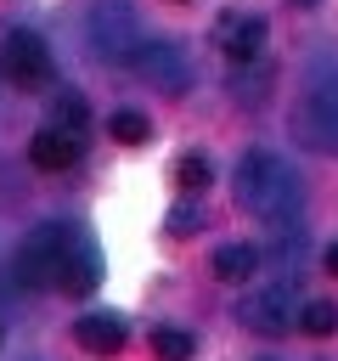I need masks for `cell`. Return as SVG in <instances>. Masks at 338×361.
I'll return each instance as SVG.
<instances>
[{
	"instance_id": "cell-1",
	"label": "cell",
	"mask_w": 338,
	"mask_h": 361,
	"mask_svg": "<svg viewBox=\"0 0 338 361\" xmlns=\"http://www.w3.org/2000/svg\"><path fill=\"white\" fill-rule=\"evenodd\" d=\"M231 186H237V203H242L248 214H259V220H282V214H293L299 197H304L293 164H287L282 152H265V147H254V152L237 158V180H231Z\"/></svg>"
},
{
	"instance_id": "cell-2",
	"label": "cell",
	"mask_w": 338,
	"mask_h": 361,
	"mask_svg": "<svg viewBox=\"0 0 338 361\" xmlns=\"http://www.w3.org/2000/svg\"><path fill=\"white\" fill-rule=\"evenodd\" d=\"M84 39H90L96 62H135V51L146 45L141 39V17H135L130 0H96L90 17H84Z\"/></svg>"
},
{
	"instance_id": "cell-3",
	"label": "cell",
	"mask_w": 338,
	"mask_h": 361,
	"mask_svg": "<svg viewBox=\"0 0 338 361\" xmlns=\"http://www.w3.org/2000/svg\"><path fill=\"white\" fill-rule=\"evenodd\" d=\"M73 243H79V231L62 226V220L34 226V231L23 237V248H17V282H23V288H51V282L62 276Z\"/></svg>"
},
{
	"instance_id": "cell-4",
	"label": "cell",
	"mask_w": 338,
	"mask_h": 361,
	"mask_svg": "<svg viewBox=\"0 0 338 361\" xmlns=\"http://www.w3.org/2000/svg\"><path fill=\"white\" fill-rule=\"evenodd\" d=\"M0 68H6L11 85L39 90V85L51 79V51H45V39H39L34 28H11L6 45H0Z\"/></svg>"
},
{
	"instance_id": "cell-5",
	"label": "cell",
	"mask_w": 338,
	"mask_h": 361,
	"mask_svg": "<svg viewBox=\"0 0 338 361\" xmlns=\"http://www.w3.org/2000/svg\"><path fill=\"white\" fill-rule=\"evenodd\" d=\"M293 130H299V141H304V147H315V152H332V158H338V85L310 90V96L299 102V113H293Z\"/></svg>"
},
{
	"instance_id": "cell-6",
	"label": "cell",
	"mask_w": 338,
	"mask_h": 361,
	"mask_svg": "<svg viewBox=\"0 0 338 361\" xmlns=\"http://www.w3.org/2000/svg\"><path fill=\"white\" fill-rule=\"evenodd\" d=\"M135 68H141L146 85H158V90H169V96L186 90V56H180V45H169V39H146V45L135 51Z\"/></svg>"
},
{
	"instance_id": "cell-7",
	"label": "cell",
	"mask_w": 338,
	"mask_h": 361,
	"mask_svg": "<svg viewBox=\"0 0 338 361\" xmlns=\"http://www.w3.org/2000/svg\"><path fill=\"white\" fill-rule=\"evenodd\" d=\"M79 147H84V135H73V130H62V124H45V130L28 141V158H34V169H68V164L79 158Z\"/></svg>"
},
{
	"instance_id": "cell-8",
	"label": "cell",
	"mask_w": 338,
	"mask_h": 361,
	"mask_svg": "<svg viewBox=\"0 0 338 361\" xmlns=\"http://www.w3.org/2000/svg\"><path fill=\"white\" fill-rule=\"evenodd\" d=\"M220 45L231 62H254L265 45V17H225L220 23Z\"/></svg>"
},
{
	"instance_id": "cell-9",
	"label": "cell",
	"mask_w": 338,
	"mask_h": 361,
	"mask_svg": "<svg viewBox=\"0 0 338 361\" xmlns=\"http://www.w3.org/2000/svg\"><path fill=\"white\" fill-rule=\"evenodd\" d=\"M96 276H101V254H96L90 237H79L73 254H68V265H62V276H56V288H62V293H90Z\"/></svg>"
},
{
	"instance_id": "cell-10",
	"label": "cell",
	"mask_w": 338,
	"mask_h": 361,
	"mask_svg": "<svg viewBox=\"0 0 338 361\" xmlns=\"http://www.w3.org/2000/svg\"><path fill=\"white\" fill-rule=\"evenodd\" d=\"M73 338H79L90 355H118V350H124V322H118V316H79V322H73Z\"/></svg>"
},
{
	"instance_id": "cell-11",
	"label": "cell",
	"mask_w": 338,
	"mask_h": 361,
	"mask_svg": "<svg viewBox=\"0 0 338 361\" xmlns=\"http://www.w3.org/2000/svg\"><path fill=\"white\" fill-rule=\"evenodd\" d=\"M242 322H248L254 333H282V327H287V293H282V288L254 293V299L242 305Z\"/></svg>"
},
{
	"instance_id": "cell-12",
	"label": "cell",
	"mask_w": 338,
	"mask_h": 361,
	"mask_svg": "<svg viewBox=\"0 0 338 361\" xmlns=\"http://www.w3.org/2000/svg\"><path fill=\"white\" fill-rule=\"evenodd\" d=\"M208 265H214L220 282H248V276L259 271V248H254V243H220Z\"/></svg>"
},
{
	"instance_id": "cell-13",
	"label": "cell",
	"mask_w": 338,
	"mask_h": 361,
	"mask_svg": "<svg viewBox=\"0 0 338 361\" xmlns=\"http://www.w3.org/2000/svg\"><path fill=\"white\" fill-rule=\"evenodd\" d=\"M299 327H304L310 338H327V333H338V305H332V299H315V305H304V310H299Z\"/></svg>"
},
{
	"instance_id": "cell-14",
	"label": "cell",
	"mask_w": 338,
	"mask_h": 361,
	"mask_svg": "<svg viewBox=\"0 0 338 361\" xmlns=\"http://www.w3.org/2000/svg\"><path fill=\"white\" fill-rule=\"evenodd\" d=\"M192 350H197V344H192V333H180V327H158V333H152V355H158V361H192Z\"/></svg>"
},
{
	"instance_id": "cell-15",
	"label": "cell",
	"mask_w": 338,
	"mask_h": 361,
	"mask_svg": "<svg viewBox=\"0 0 338 361\" xmlns=\"http://www.w3.org/2000/svg\"><path fill=\"white\" fill-rule=\"evenodd\" d=\"M51 124H62V130H73V135H84V124H90V113H84V102H79L73 90H62V96H56V107H51Z\"/></svg>"
},
{
	"instance_id": "cell-16",
	"label": "cell",
	"mask_w": 338,
	"mask_h": 361,
	"mask_svg": "<svg viewBox=\"0 0 338 361\" xmlns=\"http://www.w3.org/2000/svg\"><path fill=\"white\" fill-rule=\"evenodd\" d=\"M107 130H113V141H124V147H141V141L152 135V124H146L141 113H130V107H124V113H113V118H107Z\"/></svg>"
},
{
	"instance_id": "cell-17",
	"label": "cell",
	"mask_w": 338,
	"mask_h": 361,
	"mask_svg": "<svg viewBox=\"0 0 338 361\" xmlns=\"http://www.w3.org/2000/svg\"><path fill=\"white\" fill-rule=\"evenodd\" d=\"M175 180H180L186 192H203V186H208V158H203V152H186V158L175 164Z\"/></svg>"
},
{
	"instance_id": "cell-18",
	"label": "cell",
	"mask_w": 338,
	"mask_h": 361,
	"mask_svg": "<svg viewBox=\"0 0 338 361\" xmlns=\"http://www.w3.org/2000/svg\"><path fill=\"white\" fill-rule=\"evenodd\" d=\"M197 226H203L197 209H175V214H169V231H175V237H186V231H197Z\"/></svg>"
},
{
	"instance_id": "cell-19",
	"label": "cell",
	"mask_w": 338,
	"mask_h": 361,
	"mask_svg": "<svg viewBox=\"0 0 338 361\" xmlns=\"http://www.w3.org/2000/svg\"><path fill=\"white\" fill-rule=\"evenodd\" d=\"M321 265H327V271L338 276V243H327V248H321Z\"/></svg>"
},
{
	"instance_id": "cell-20",
	"label": "cell",
	"mask_w": 338,
	"mask_h": 361,
	"mask_svg": "<svg viewBox=\"0 0 338 361\" xmlns=\"http://www.w3.org/2000/svg\"><path fill=\"white\" fill-rule=\"evenodd\" d=\"M299 6H315V0H299Z\"/></svg>"
}]
</instances>
